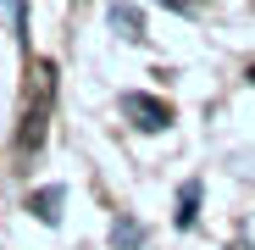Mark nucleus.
I'll return each instance as SVG.
<instances>
[{
	"label": "nucleus",
	"instance_id": "nucleus-1",
	"mask_svg": "<svg viewBox=\"0 0 255 250\" xmlns=\"http://www.w3.org/2000/svg\"><path fill=\"white\" fill-rule=\"evenodd\" d=\"M128 111H133V117H150V128H161V117H166V106H144V100H128Z\"/></svg>",
	"mask_w": 255,
	"mask_h": 250
}]
</instances>
